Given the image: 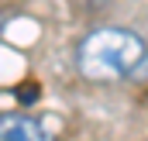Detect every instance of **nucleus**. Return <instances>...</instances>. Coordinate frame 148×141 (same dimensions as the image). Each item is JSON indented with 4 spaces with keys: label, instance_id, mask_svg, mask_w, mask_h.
Returning a JSON list of instances; mask_svg holds the SVG:
<instances>
[{
    "label": "nucleus",
    "instance_id": "nucleus-1",
    "mask_svg": "<svg viewBox=\"0 0 148 141\" xmlns=\"http://www.w3.org/2000/svg\"><path fill=\"white\" fill-rule=\"evenodd\" d=\"M148 59V45L138 31L127 28H97L79 41L76 66L93 83H117L141 69Z\"/></svg>",
    "mask_w": 148,
    "mask_h": 141
},
{
    "label": "nucleus",
    "instance_id": "nucleus-2",
    "mask_svg": "<svg viewBox=\"0 0 148 141\" xmlns=\"http://www.w3.org/2000/svg\"><path fill=\"white\" fill-rule=\"evenodd\" d=\"M52 120H35L28 114H0V141H52Z\"/></svg>",
    "mask_w": 148,
    "mask_h": 141
},
{
    "label": "nucleus",
    "instance_id": "nucleus-3",
    "mask_svg": "<svg viewBox=\"0 0 148 141\" xmlns=\"http://www.w3.org/2000/svg\"><path fill=\"white\" fill-rule=\"evenodd\" d=\"M17 100H21L24 107H31L38 100V86H31V83H28V86H17Z\"/></svg>",
    "mask_w": 148,
    "mask_h": 141
}]
</instances>
